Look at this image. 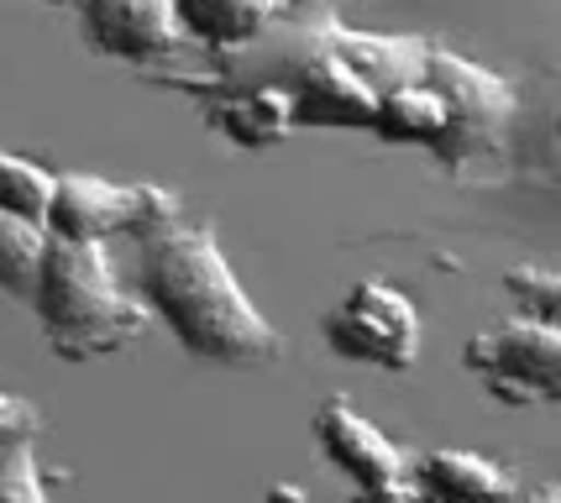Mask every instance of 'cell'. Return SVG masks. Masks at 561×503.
Here are the masks:
<instances>
[{
    "label": "cell",
    "mask_w": 561,
    "mask_h": 503,
    "mask_svg": "<svg viewBox=\"0 0 561 503\" xmlns=\"http://www.w3.org/2000/svg\"><path fill=\"white\" fill-rule=\"evenodd\" d=\"M137 247H142L137 288H142L147 315H163L169 331L195 357L252 367V362H273L284 352L273 320L247 299V288L237 284V273H231L210 226L179 220V226L137 241Z\"/></svg>",
    "instance_id": "1"
},
{
    "label": "cell",
    "mask_w": 561,
    "mask_h": 503,
    "mask_svg": "<svg viewBox=\"0 0 561 503\" xmlns=\"http://www.w3.org/2000/svg\"><path fill=\"white\" fill-rule=\"evenodd\" d=\"M37 320L48 331V346L64 362H95L131 346L147 331V305L137 294H126L111 252L105 247H79V241H53L43 252L37 273Z\"/></svg>",
    "instance_id": "2"
},
{
    "label": "cell",
    "mask_w": 561,
    "mask_h": 503,
    "mask_svg": "<svg viewBox=\"0 0 561 503\" xmlns=\"http://www.w3.org/2000/svg\"><path fill=\"white\" fill-rule=\"evenodd\" d=\"M462 362L483 378L499 404H557L561 399V331L536 320H504L462 346Z\"/></svg>",
    "instance_id": "3"
},
{
    "label": "cell",
    "mask_w": 561,
    "mask_h": 503,
    "mask_svg": "<svg viewBox=\"0 0 561 503\" xmlns=\"http://www.w3.org/2000/svg\"><path fill=\"white\" fill-rule=\"evenodd\" d=\"M325 346L346 362H363V367L410 373L420 357V310L393 284L363 278L325 315Z\"/></svg>",
    "instance_id": "4"
},
{
    "label": "cell",
    "mask_w": 561,
    "mask_h": 503,
    "mask_svg": "<svg viewBox=\"0 0 561 503\" xmlns=\"http://www.w3.org/2000/svg\"><path fill=\"white\" fill-rule=\"evenodd\" d=\"M425 84L446 100V116H451V132L440 142V158L446 163H467L478 152H493L504 126L514 116V90L510 79L489 73L483 64H472L451 48H431V69H425Z\"/></svg>",
    "instance_id": "5"
},
{
    "label": "cell",
    "mask_w": 561,
    "mask_h": 503,
    "mask_svg": "<svg viewBox=\"0 0 561 503\" xmlns=\"http://www.w3.org/2000/svg\"><path fill=\"white\" fill-rule=\"evenodd\" d=\"M316 441L320 451L357 482V503H420L410 482V456L367 420L352 399H325L316 409Z\"/></svg>",
    "instance_id": "6"
},
{
    "label": "cell",
    "mask_w": 561,
    "mask_h": 503,
    "mask_svg": "<svg viewBox=\"0 0 561 503\" xmlns=\"http://www.w3.org/2000/svg\"><path fill=\"white\" fill-rule=\"evenodd\" d=\"M331 16H336V11L320 5L305 48L294 53V64L284 69V79H278V84L289 90V116H294V126H367V132H373L378 95L346 69L336 53H325V26H331Z\"/></svg>",
    "instance_id": "7"
},
{
    "label": "cell",
    "mask_w": 561,
    "mask_h": 503,
    "mask_svg": "<svg viewBox=\"0 0 561 503\" xmlns=\"http://www.w3.org/2000/svg\"><path fill=\"white\" fill-rule=\"evenodd\" d=\"M137 220V184H111L100 173H58L48 210L53 241L105 247V237H126Z\"/></svg>",
    "instance_id": "8"
},
{
    "label": "cell",
    "mask_w": 561,
    "mask_h": 503,
    "mask_svg": "<svg viewBox=\"0 0 561 503\" xmlns=\"http://www.w3.org/2000/svg\"><path fill=\"white\" fill-rule=\"evenodd\" d=\"M79 26L95 53L131 58V64L169 58L184 43V32L173 22V0H95L79 11Z\"/></svg>",
    "instance_id": "9"
},
{
    "label": "cell",
    "mask_w": 561,
    "mask_h": 503,
    "mask_svg": "<svg viewBox=\"0 0 561 503\" xmlns=\"http://www.w3.org/2000/svg\"><path fill=\"white\" fill-rule=\"evenodd\" d=\"M431 37H389V32H363V26L331 16L325 26V53H336L346 69L363 79L373 95H389V90H410L425 84L431 69Z\"/></svg>",
    "instance_id": "10"
},
{
    "label": "cell",
    "mask_w": 561,
    "mask_h": 503,
    "mask_svg": "<svg viewBox=\"0 0 561 503\" xmlns=\"http://www.w3.org/2000/svg\"><path fill=\"white\" fill-rule=\"evenodd\" d=\"M410 482L420 503H504L514 499V478L483 451H440L410 456Z\"/></svg>",
    "instance_id": "11"
},
{
    "label": "cell",
    "mask_w": 561,
    "mask_h": 503,
    "mask_svg": "<svg viewBox=\"0 0 561 503\" xmlns=\"http://www.w3.org/2000/svg\"><path fill=\"white\" fill-rule=\"evenodd\" d=\"M289 5H252V0H173V22L184 43H205L220 53H242L268 32Z\"/></svg>",
    "instance_id": "12"
},
{
    "label": "cell",
    "mask_w": 561,
    "mask_h": 503,
    "mask_svg": "<svg viewBox=\"0 0 561 503\" xmlns=\"http://www.w3.org/2000/svg\"><path fill=\"white\" fill-rule=\"evenodd\" d=\"M210 121L242 147H273L294 132L289 90L263 84V90H216L210 95Z\"/></svg>",
    "instance_id": "13"
},
{
    "label": "cell",
    "mask_w": 561,
    "mask_h": 503,
    "mask_svg": "<svg viewBox=\"0 0 561 503\" xmlns=\"http://www.w3.org/2000/svg\"><path fill=\"white\" fill-rule=\"evenodd\" d=\"M373 132H378L383 142H425L440 152L446 132H451V116H446V100H440L431 84H410V90L378 95Z\"/></svg>",
    "instance_id": "14"
},
{
    "label": "cell",
    "mask_w": 561,
    "mask_h": 503,
    "mask_svg": "<svg viewBox=\"0 0 561 503\" xmlns=\"http://www.w3.org/2000/svg\"><path fill=\"white\" fill-rule=\"evenodd\" d=\"M53 184H58V173L43 168L37 158L0 152V210H5V216H16V220H26V226H43V231H48Z\"/></svg>",
    "instance_id": "15"
},
{
    "label": "cell",
    "mask_w": 561,
    "mask_h": 503,
    "mask_svg": "<svg viewBox=\"0 0 561 503\" xmlns=\"http://www.w3.org/2000/svg\"><path fill=\"white\" fill-rule=\"evenodd\" d=\"M43 252H48V231L43 226H26V220L0 210V294L5 299H32L37 294Z\"/></svg>",
    "instance_id": "16"
},
{
    "label": "cell",
    "mask_w": 561,
    "mask_h": 503,
    "mask_svg": "<svg viewBox=\"0 0 561 503\" xmlns=\"http://www.w3.org/2000/svg\"><path fill=\"white\" fill-rule=\"evenodd\" d=\"M504 288L519 305V320H536V325H557L561 310V278L551 267H510L504 273Z\"/></svg>",
    "instance_id": "17"
},
{
    "label": "cell",
    "mask_w": 561,
    "mask_h": 503,
    "mask_svg": "<svg viewBox=\"0 0 561 503\" xmlns=\"http://www.w3.org/2000/svg\"><path fill=\"white\" fill-rule=\"evenodd\" d=\"M0 503H53L32 441L0 446Z\"/></svg>",
    "instance_id": "18"
},
{
    "label": "cell",
    "mask_w": 561,
    "mask_h": 503,
    "mask_svg": "<svg viewBox=\"0 0 561 503\" xmlns=\"http://www.w3.org/2000/svg\"><path fill=\"white\" fill-rule=\"evenodd\" d=\"M43 431V414L16 399V393H0V446H16V441H32Z\"/></svg>",
    "instance_id": "19"
},
{
    "label": "cell",
    "mask_w": 561,
    "mask_h": 503,
    "mask_svg": "<svg viewBox=\"0 0 561 503\" xmlns=\"http://www.w3.org/2000/svg\"><path fill=\"white\" fill-rule=\"evenodd\" d=\"M514 503H561V488L557 482H536V488H525Z\"/></svg>",
    "instance_id": "20"
}]
</instances>
